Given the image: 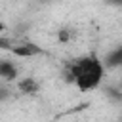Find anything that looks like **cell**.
<instances>
[{"label":"cell","mask_w":122,"mask_h":122,"mask_svg":"<svg viewBox=\"0 0 122 122\" xmlns=\"http://www.w3.org/2000/svg\"><path fill=\"white\" fill-rule=\"evenodd\" d=\"M69 76L72 80V84L88 93V92H95L105 76V65L103 61L95 55V53H88L82 57H76L71 67H69Z\"/></svg>","instance_id":"obj_1"},{"label":"cell","mask_w":122,"mask_h":122,"mask_svg":"<svg viewBox=\"0 0 122 122\" xmlns=\"http://www.w3.org/2000/svg\"><path fill=\"white\" fill-rule=\"evenodd\" d=\"M10 51H11L15 57H21V59H30V57H36V55H42V53H44L42 46H38L36 42H23V44H15Z\"/></svg>","instance_id":"obj_2"},{"label":"cell","mask_w":122,"mask_h":122,"mask_svg":"<svg viewBox=\"0 0 122 122\" xmlns=\"http://www.w3.org/2000/svg\"><path fill=\"white\" fill-rule=\"evenodd\" d=\"M19 76V69L15 67V63L8 61V59H0V78L2 80H15Z\"/></svg>","instance_id":"obj_3"},{"label":"cell","mask_w":122,"mask_h":122,"mask_svg":"<svg viewBox=\"0 0 122 122\" xmlns=\"http://www.w3.org/2000/svg\"><path fill=\"white\" fill-rule=\"evenodd\" d=\"M17 90H19L21 93H25V95H32V93H36V92L40 90V84H38L32 76H27V78L17 80Z\"/></svg>","instance_id":"obj_4"},{"label":"cell","mask_w":122,"mask_h":122,"mask_svg":"<svg viewBox=\"0 0 122 122\" xmlns=\"http://www.w3.org/2000/svg\"><path fill=\"white\" fill-rule=\"evenodd\" d=\"M57 40L63 42V44H67V42L71 40V32H69L67 29H59V32H57Z\"/></svg>","instance_id":"obj_5"},{"label":"cell","mask_w":122,"mask_h":122,"mask_svg":"<svg viewBox=\"0 0 122 122\" xmlns=\"http://www.w3.org/2000/svg\"><path fill=\"white\" fill-rule=\"evenodd\" d=\"M11 48H13V46H11V40L0 34V50H11Z\"/></svg>","instance_id":"obj_6"},{"label":"cell","mask_w":122,"mask_h":122,"mask_svg":"<svg viewBox=\"0 0 122 122\" xmlns=\"http://www.w3.org/2000/svg\"><path fill=\"white\" fill-rule=\"evenodd\" d=\"M6 30H8V25H6L4 21H0V34H4Z\"/></svg>","instance_id":"obj_7"},{"label":"cell","mask_w":122,"mask_h":122,"mask_svg":"<svg viewBox=\"0 0 122 122\" xmlns=\"http://www.w3.org/2000/svg\"><path fill=\"white\" fill-rule=\"evenodd\" d=\"M42 2H46V0H42Z\"/></svg>","instance_id":"obj_8"}]
</instances>
